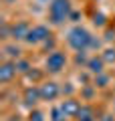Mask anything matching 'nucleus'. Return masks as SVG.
Wrapping results in <instances>:
<instances>
[{
  "label": "nucleus",
  "mask_w": 115,
  "mask_h": 121,
  "mask_svg": "<svg viewBox=\"0 0 115 121\" xmlns=\"http://www.w3.org/2000/svg\"><path fill=\"white\" fill-rule=\"evenodd\" d=\"M69 12V0H55L51 4V18L53 22H61Z\"/></svg>",
  "instance_id": "f257e3e1"
},
{
  "label": "nucleus",
  "mask_w": 115,
  "mask_h": 121,
  "mask_svg": "<svg viewBox=\"0 0 115 121\" xmlns=\"http://www.w3.org/2000/svg\"><path fill=\"white\" fill-rule=\"evenodd\" d=\"M65 63V59H63V55H53V56H49V60H47V67H51V71H59L61 69V65Z\"/></svg>",
  "instance_id": "f03ea898"
}]
</instances>
